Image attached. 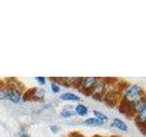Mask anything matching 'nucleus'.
<instances>
[{"mask_svg": "<svg viewBox=\"0 0 146 137\" xmlns=\"http://www.w3.org/2000/svg\"><path fill=\"white\" fill-rule=\"evenodd\" d=\"M93 88V92L94 93H102V91L104 90L105 88V84L103 82H99V81H96L95 84L92 86ZM91 88V89H92Z\"/></svg>", "mask_w": 146, "mask_h": 137, "instance_id": "9", "label": "nucleus"}, {"mask_svg": "<svg viewBox=\"0 0 146 137\" xmlns=\"http://www.w3.org/2000/svg\"><path fill=\"white\" fill-rule=\"evenodd\" d=\"M7 99V91L3 88L0 87V100H5Z\"/></svg>", "mask_w": 146, "mask_h": 137, "instance_id": "14", "label": "nucleus"}, {"mask_svg": "<svg viewBox=\"0 0 146 137\" xmlns=\"http://www.w3.org/2000/svg\"><path fill=\"white\" fill-rule=\"evenodd\" d=\"M50 87H51L52 91H53V92H55V93L58 92L59 90H60V89H59V86H58L57 83H54V82H52L51 85H50Z\"/></svg>", "mask_w": 146, "mask_h": 137, "instance_id": "13", "label": "nucleus"}, {"mask_svg": "<svg viewBox=\"0 0 146 137\" xmlns=\"http://www.w3.org/2000/svg\"><path fill=\"white\" fill-rule=\"evenodd\" d=\"M97 81V79L94 77H86L81 80V86L83 87L85 90H90L92 88V86Z\"/></svg>", "mask_w": 146, "mask_h": 137, "instance_id": "3", "label": "nucleus"}, {"mask_svg": "<svg viewBox=\"0 0 146 137\" xmlns=\"http://www.w3.org/2000/svg\"><path fill=\"white\" fill-rule=\"evenodd\" d=\"M113 125L115 126L117 129L123 131V132H126L128 130V126H127L126 123L119 118H115L113 120Z\"/></svg>", "mask_w": 146, "mask_h": 137, "instance_id": "5", "label": "nucleus"}, {"mask_svg": "<svg viewBox=\"0 0 146 137\" xmlns=\"http://www.w3.org/2000/svg\"><path fill=\"white\" fill-rule=\"evenodd\" d=\"M20 137H29V135H27V134H22Z\"/></svg>", "mask_w": 146, "mask_h": 137, "instance_id": "17", "label": "nucleus"}, {"mask_svg": "<svg viewBox=\"0 0 146 137\" xmlns=\"http://www.w3.org/2000/svg\"><path fill=\"white\" fill-rule=\"evenodd\" d=\"M60 99L62 100H67V102H79L80 98L78 95L72 92H65L60 95Z\"/></svg>", "mask_w": 146, "mask_h": 137, "instance_id": "4", "label": "nucleus"}, {"mask_svg": "<svg viewBox=\"0 0 146 137\" xmlns=\"http://www.w3.org/2000/svg\"><path fill=\"white\" fill-rule=\"evenodd\" d=\"M83 123L87 126H100L103 124V122L98 120L97 118H89L85 120Z\"/></svg>", "mask_w": 146, "mask_h": 137, "instance_id": "6", "label": "nucleus"}, {"mask_svg": "<svg viewBox=\"0 0 146 137\" xmlns=\"http://www.w3.org/2000/svg\"><path fill=\"white\" fill-rule=\"evenodd\" d=\"M60 115L64 118H68L74 115V112L71 111L70 109H64L60 112Z\"/></svg>", "mask_w": 146, "mask_h": 137, "instance_id": "12", "label": "nucleus"}, {"mask_svg": "<svg viewBox=\"0 0 146 137\" xmlns=\"http://www.w3.org/2000/svg\"><path fill=\"white\" fill-rule=\"evenodd\" d=\"M75 112L79 116H85L87 115V113H88V108L83 104H79V105H77L75 108Z\"/></svg>", "mask_w": 146, "mask_h": 137, "instance_id": "7", "label": "nucleus"}, {"mask_svg": "<svg viewBox=\"0 0 146 137\" xmlns=\"http://www.w3.org/2000/svg\"><path fill=\"white\" fill-rule=\"evenodd\" d=\"M36 80L38 81L40 85H44L46 82V79L44 77H36Z\"/></svg>", "mask_w": 146, "mask_h": 137, "instance_id": "15", "label": "nucleus"}, {"mask_svg": "<svg viewBox=\"0 0 146 137\" xmlns=\"http://www.w3.org/2000/svg\"><path fill=\"white\" fill-rule=\"evenodd\" d=\"M143 90L141 89V87L134 84V85H131L130 88L126 90L124 98L127 102L133 103L143 98Z\"/></svg>", "mask_w": 146, "mask_h": 137, "instance_id": "1", "label": "nucleus"}, {"mask_svg": "<svg viewBox=\"0 0 146 137\" xmlns=\"http://www.w3.org/2000/svg\"><path fill=\"white\" fill-rule=\"evenodd\" d=\"M80 137H83V136H80Z\"/></svg>", "mask_w": 146, "mask_h": 137, "instance_id": "18", "label": "nucleus"}, {"mask_svg": "<svg viewBox=\"0 0 146 137\" xmlns=\"http://www.w3.org/2000/svg\"><path fill=\"white\" fill-rule=\"evenodd\" d=\"M138 113V121L141 123H144L145 122V119H146V106L143 107L141 110L137 112Z\"/></svg>", "mask_w": 146, "mask_h": 137, "instance_id": "10", "label": "nucleus"}, {"mask_svg": "<svg viewBox=\"0 0 146 137\" xmlns=\"http://www.w3.org/2000/svg\"><path fill=\"white\" fill-rule=\"evenodd\" d=\"M6 91H7V98L10 100V102H15V103H17L20 102L21 92H20V90L17 88H16L15 86L7 89Z\"/></svg>", "mask_w": 146, "mask_h": 137, "instance_id": "2", "label": "nucleus"}, {"mask_svg": "<svg viewBox=\"0 0 146 137\" xmlns=\"http://www.w3.org/2000/svg\"><path fill=\"white\" fill-rule=\"evenodd\" d=\"M50 129H51L53 132H56L57 131H58V126H56V125H52V126H50Z\"/></svg>", "mask_w": 146, "mask_h": 137, "instance_id": "16", "label": "nucleus"}, {"mask_svg": "<svg viewBox=\"0 0 146 137\" xmlns=\"http://www.w3.org/2000/svg\"><path fill=\"white\" fill-rule=\"evenodd\" d=\"M34 91H31V95H32V98H34L36 100H41L44 98V95L45 92L43 90L41 89H38V88H34L33 89Z\"/></svg>", "mask_w": 146, "mask_h": 137, "instance_id": "8", "label": "nucleus"}, {"mask_svg": "<svg viewBox=\"0 0 146 137\" xmlns=\"http://www.w3.org/2000/svg\"><path fill=\"white\" fill-rule=\"evenodd\" d=\"M93 113H94V115H95V118H97L98 120L102 121L103 123H104L105 122H106V121L108 120L107 116L105 115L104 113L100 112H99V111H94V112H93Z\"/></svg>", "mask_w": 146, "mask_h": 137, "instance_id": "11", "label": "nucleus"}]
</instances>
